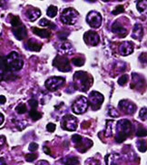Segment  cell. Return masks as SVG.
<instances>
[{
    "label": "cell",
    "mask_w": 147,
    "mask_h": 165,
    "mask_svg": "<svg viewBox=\"0 0 147 165\" xmlns=\"http://www.w3.org/2000/svg\"><path fill=\"white\" fill-rule=\"evenodd\" d=\"M74 82L77 90L86 92L93 83V78L87 73L78 71L74 74Z\"/></svg>",
    "instance_id": "1"
},
{
    "label": "cell",
    "mask_w": 147,
    "mask_h": 165,
    "mask_svg": "<svg viewBox=\"0 0 147 165\" xmlns=\"http://www.w3.org/2000/svg\"><path fill=\"white\" fill-rule=\"evenodd\" d=\"M132 134V124L128 120H121L116 124V141L123 143Z\"/></svg>",
    "instance_id": "2"
},
{
    "label": "cell",
    "mask_w": 147,
    "mask_h": 165,
    "mask_svg": "<svg viewBox=\"0 0 147 165\" xmlns=\"http://www.w3.org/2000/svg\"><path fill=\"white\" fill-rule=\"evenodd\" d=\"M4 62L9 72L18 71L23 66V60L17 52H11L7 56L4 57Z\"/></svg>",
    "instance_id": "3"
},
{
    "label": "cell",
    "mask_w": 147,
    "mask_h": 165,
    "mask_svg": "<svg viewBox=\"0 0 147 165\" xmlns=\"http://www.w3.org/2000/svg\"><path fill=\"white\" fill-rule=\"evenodd\" d=\"M88 99L85 96H79L73 103L72 110L76 114H84L88 108Z\"/></svg>",
    "instance_id": "4"
},
{
    "label": "cell",
    "mask_w": 147,
    "mask_h": 165,
    "mask_svg": "<svg viewBox=\"0 0 147 165\" xmlns=\"http://www.w3.org/2000/svg\"><path fill=\"white\" fill-rule=\"evenodd\" d=\"M78 12L73 8H66L61 15V21L66 25H74L78 18Z\"/></svg>",
    "instance_id": "5"
},
{
    "label": "cell",
    "mask_w": 147,
    "mask_h": 165,
    "mask_svg": "<svg viewBox=\"0 0 147 165\" xmlns=\"http://www.w3.org/2000/svg\"><path fill=\"white\" fill-rule=\"evenodd\" d=\"M72 141L75 145L76 149L80 152V153H84L88 148H90L92 145H88L87 144H93L92 141H90L89 139H84L82 136L78 135V134H74L72 137Z\"/></svg>",
    "instance_id": "6"
},
{
    "label": "cell",
    "mask_w": 147,
    "mask_h": 165,
    "mask_svg": "<svg viewBox=\"0 0 147 165\" xmlns=\"http://www.w3.org/2000/svg\"><path fill=\"white\" fill-rule=\"evenodd\" d=\"M103 102H104V96L102 93H98L96 91H93L89 94L88 103L91 105V107L94 111L100 109Z\"/></svg>",
    "instance_id": "7"
},
{
    "label": "cell",
    "mask_w": 147,
    "mask_h": 165,
    "mask_svg": "<svg viewBox=\"0 0 147 165\" xmlns=\"http://www.w3.org/2000/svg\"><path fill=\"white\" fill-rule=\"evenodd\" d=\"M53 65L55 66L61 72H69L71 71V66L69 64V60L63 55H58L55 58Z\"/></svg>",
    "instance_id": "8"
},
{
    "label": "cell",
    "mask_w": 147,
    "mask_h": 165,
    "mask_svg": "<svg viewBox=\"0 0 147 165\" xmlns=\"http://www.w3.org/2000/svg\"><path fill=\"white\" fill-rule=\"evenodd\" d=\"M65 82V79L64 77H59V76H53L51 78L47 79L45 83V87L47 90L54 92L57 90L60 86H62L64 82Z\"/></svg>",
    "instance_id": "9"
},
{
    "label": "cell",
    "mask_w": 147,
    "mask_h": 165,
    "mask_svg": "<svg viewBox=\"0 0 147 165\" xmlns=\"http://www.w3.org/2000/svg\"><path fill=\"white\" fill-rule=\"evenodd\" d=\"M86 21H87L88 25H89L91 27L98 28V27H100L101 25H102V16H101L98 12L91 11V12H89V14L87 15Z\"/></svg>",
    "instance_id": "10"
},
{
    "label": "cell",
    "mask_w": 147,
    "mask_h": 165,
    "mask_svg": "<svg viewBox=\"0 0 147 165\" xmlns=\"http://www.w3.org/2000/svg\"><path fill=\"white\" fill-rule=\"evenodd\" d=\"M62 128L67 131H75L77 128V120L72 115H66L62 120Z\"/></svg>",
    "instance_id": "11"
},
{
    "label": "cell",
    "mask_w": 147,
    "mask_h": 165,
    "mask_svg": "<svg viewBox=\"0 0 147 165\" xmlns=\"http://www.w3.org/2000/svg\"><path fill=\"white\" fill-rule=\"evenodd\" d=\"M84 39L85 44L89 45H93L95 46L96 45L99 44L100 41V38H99V35L95 31H88L84 34Z\"/></svg>",
    "instance_id": "12"
},
{
    "label": "cell",
    "mask_w": 147,
    "mask_h": 165,
    "mask_svg": "<svg viewBox=\"0 0 147 165\" xmlns=\"http://www.w3.org/2000/svg\"><path fill=\"white\" fill-rule=\"evenodd\" d=\"M119 108L126 114H135L136 110V106L135 103L128 101V100H122L119 103Z\"/></svg>",
    "instance_id": "13"
},
{
    "label": "cell",
    "mask_w": 147,
    "mask_h": 165,
    "mask_svg": "<svg viewBox=\"0 0 147 165\" xmlns=\"http://www.w3.org/2000/svg\"><path fill=\"white\" fill-rule=\"evenodd\" d=\"M13 34L15 35V36L17 37V39L23 40V39H25L26 37L27 31H26V26L22 23H19L17 26H13Z\"/></svg>",
    "instance_id": "14"
},
{
    "label": "cell",
    "mask_w": 147,
    "mask_h": 165,
    "mask_svg": "<svg viewBox=\"0 0 147 165\" xmlns=\"http://www.w3.org/2000/svg\"><path fill=\"white\" fill-rule=\"evenodd\" d=\"M134 52V44L129 41H126L122 43L119 45V53L122 55H129Z\"/></svg>",
    "instance_id": "15"
},
{
    "label": "cell",
    "mask_w": 147,
    "mask_h": 165,
    "mask_svg": "<svg viewBox=\"0 0 147 165\" xmlns=\"http://www.w3.org/2000/svg\"><path fill=\"white\" fill-rule=\"evenodd\" d=\"M145 84V81L140 74L133 73V79H132V84H131L132 88L138 90V89L144 88Z\"/></svg>",
    "instance_id": "16"
},
{
    "label": "cell",
    "mask_w": 147,
    "mask_h": 165,
    "mask_svg": "<svg viewBox=\"0 0 147 165\" xmlns=\"http://www.w3.org/2000/svg\"><path fill=\"white\" fill-rule=\"evenodd\" d=\"M112 31L117 35H119L120 37H125L127 35V30L126 27H124L118 21L115 22L112 26Z\"/></svg>",
    "instance_id": "17"
},
{
    "label": "cell",
    "mask_w": 147,
    "mask_h": 165,
    "mask_svg": "<svg viewBox=\"0 0 147 165\" xmlns=\"http://www.w3.org/2000/svg\"><path fill=\"white\" fill-rule=\"evenodd\" d=\"M41 47H42V44L36 41V40H35V39H29L26 43V48L27 50H30V51H40Z\"/></svg>",
    "instance_id": "18"
},
{
    "label": "cell",
    "mask_w": 147,
    "mask_h": 165,
    "mask_svg": "<svg viewBox=\"0 0 147 165\" xmlns=\"http://www.w3.org/2000/svg\"><path fill=\"white\" fill-rule=\"evenodd\" d=\"M144 35V30H143V26L140 24H135L134 26V29L132 32V37L137 39V40H141Z\"/></svg>",
    "instance_id": "19"
},
{
    "label": "cell",
    "mask_w": 147,
    "mask_h": 165,
    "mask_svg": "<svg viewBox=\"0 0 147 165\" xmlns=\"http://www.w3.org/2000/svg\"><path fill=\"white\" fill-rule=\"evenodd\" d=\"M9 71L7 69L6 64L4 62V57H0V81L7 80V75H11Z\"/></svg>",
    "instance_id": "20"
},
{
    "label": "cell",
    "mask_w": 147,
    "mask_h": 165,
    "mask_svg": "<svg viewBox=\"0 0 147 165\" xmlns=\"http://www.w3.org/2000/svg\"><path fill=\"white\" fill-rule=\"evenodd\" d=\"M41 16V12L37 8L29 7L26 11V16L30 21H35L36 18H38Z\"/></svg>",
    "instance_id": "21"
},
{
    "label": "cell",
    "mask_w": 147,
    "mask_h": 165,
    "mask_svg": "<svg viewBox=\"0 0 147 165\" xmlns=\"http://www.w3.org/2000/svg\"><path fill=\"white\" fill-rule=\"evenodd\" d=\"M120 162V155L116 153H111L106 155L105 157V163L106 165H118Z\"/></svg>",
    "instance_id": "22"
},
{
    "label": "cell",
    "mask_w": 147,
    "mask_h": 165,
    "mask_svg": "<svg viewBox=\"0 0 147 165\" xmlns=\"http://www.w3.org/2000/svg\"><path fill=\"white\" fill-rule=\"evenodd\" d=\"M58 50L63 54H71L72 52H73V46H72V45L70 43L64 42V43L60 45Z\"/></svg>",
    "instance_id": "23"
},
{
    "label": "cell",
    "mask_w": 147,
    "mask_h": 165,
    "mask_svg": "<svg viewBox=\"0 0 147 165\" xmlns=\"http://www.w3.org/2000/svg\"><path fill=\"white\" fill-rule=\"evenodd\" d=\"M32 31L35 35L42 37V38H49L51 36V32L45 29H40L38 27H32Z\"/></svg>",
    "instance_id": "24"
},
{
    "label": "cell",
    "mask_w": 147,
    "mask_h": 165,
    "mask_svg": "<svg viewBox=\"0 0 147 165\" xmlns=\"http://www.w3.org/2000/svg\"><path fill=\"white\" fill-rule=\"evenodd\" d=\"M137 9L141 14L147 16V0H141L140 2H138Z\"/></svg>",
    "instance_id": "25"
},
{
    "label": "cell",
    "mask_w": 147,
    "mask_h": 165,
    "mask_svg": "<svg viewBox=\"0 0 147 165\" xmlns=\"http://www.w3.org/2000/svg\"><path fill=\"white\" fill-rule=\"evenodd\" d=\"M64 165H78L79 161L76 157H67L62 160Z\"/></svg>",
    "instance_id": "26"
},
{
    "label": "cell",
    "mask_w": 147,
    "mask_h": 165,
    "mask_svg": "<svg viewBox=\"0 0 147 165\" xmlns=\"http://www.w3.org/2000/svg\"><path fill=\"white\" fill-rule=\"evenodd\" d=\"M29 116H30V118H32V120L36 121L42 117V114L38 113L36 111V108H31V110L29 111Z\"/></svg>",
    "instance_id": "27"
},
{
    "label": "cell",
    "mask_w": 147,
    "mask_h": 165,
    "mask_svg": "<svg viewBox=\"0 0 147 165\" xmlns=\"http://www.w3.org/2000/svg\"><path fill=\"white\" fill-rule=\"evenodd\" d=\"M137 148L141 153H145L147 150V142L145 140H139L137 142Z\"/></svg>",
    "instance_id": "28"
},
{
    "label": "cell",
    "mask_w": 147,
    "mask_h": 165,
    "mask_svg": "<svg viewBox=\"0 0 147 165\" xmlns=\"http://www.w3.org/2000/svg\"><path fill=\"white\" fill-rule=\"evenodd\" d=\"M147 135V130L142 125V124H138L136 131V136L138 137H145Z\"/></svg>",
    "instance_id": "29"
},
{
    "label": "cell",
    "mask_w": 147,
    "mask_h": 165,
    "mask_svg": "<svg viewBox=\"0 0 147 165\" xmlns=\"http://www.w3.org/2000/svg\"><path fill=\"white\" fill-rule=\"evenodd\" d=\"M71 62L73 63V64L76 65V66H82L83 64H84V58L83 56H75L72 58Z\"/></svg>",
    "instance_id": "30"
},
{
    "label": "cell",
    "mask_w": 147,
    "mask_h": 165,
    "mask_svg": "<svg viewBox=\"0 0 147 165\" xmlns=\"http://www.w3.org/2000/svg\"><path fill=\"white\" fill-rule=\"evenodd\" d=\"M39 25L42 26H47V27L52 28V29H55V25L54 23H52V22L48 21L47 19H45V18L41 19L40 22H39Z\"/></svg>",
    "instance_id": "31"
},
{
    "label": "cell",
    "mask_w": 147,
    "mask_h": 165,
    "mask_svg": "<svg viewBox=\"0 0 147 165\" xmlns=\"http://www.w3.org/2000/svg\"><path fill=\"white\" fill-rule=\"evenodd\" d=\"M46 14L49 17H55L57 14V7L55 6H50L46 11Z\"/></svg>",
    "instance_id": "32"
},
{
    "label": "cell",
    "mask_w": 147,
    "mask_h": 165,
    "mask_svg": "<svg viewBox=\"0 0 147 165\" xmlns=\"http://www.w3.org/2000/svg\"><path fill=\"white\" fill-rule=\"evenodd\" d=\"M16 111L17 114H25L26 112V105L25 103H20L16 107Z\"/></svg>",
    "instance_id": "33"
},
{
    "label": "cell",
    "mask_w": 147,
    "mask_h": 165,
    "mask_svg": "<svg viewBox=\"0 0 147 165\" xmlns=\"http://www.w3.org/2000/svg\"><path fill=\"white\" fill-rule=\"evenodd\" d=\"M128 79H129V76L127 74H124L118 79V83L120 85H124V84H126V82H128Z\"/></svg>",
    "instance_id": "34"
},
{
    "label": "cell",
    "mask_w": 147,
    "mask_h": 165,
    "mask_svg": "<svg viewBox=\"0 0 147 165\" xmlns=\"http://www.w3.org/2000/svg\"><path fill=\"white\" fill-rule=\"evenodd\" d=\"M37 158V154H36V153H29V154H26V162H33L34 160H36Z\"/></svg>",
    "instance_id": "35"
},
{
    "label": "cell",
    "mask_w": 147,
    "mask_h": 165,
    "mask_svg": "<svg viewBox=\"0 0 147 165\" xmlns=\"http://www.w3.org/2000/svg\"><path fill=\"white\" fill-rule=\"evenodd\" d=\"M146 114H147V109L146 108H142L141 109V111H140V113H139V117L144 121V120H145L146 118Z\"/></svg>",
    "instance_id": "36"
},
{
    "label": "cell",
    "mask_w": 147,
    "mask_h": 165,
    "mask_svg": "<svg viewBox=\"0 0 147 165\" xmlns=\"http://www.w3.org/2000/svg\"><path fill=\"white\" fill-rule=\"evenodd\" d=\"M108 114H109L110 116H112V117H118V116H119V114L116 112V109L113 108V107H110V110H109Z\"/></svg>",
    "instance_id": "37"
},
{
    "label": "cell",
    "mask_w": 147,
    "mask_h": 165,
    "mask_svg": "<svg viewBox=\"0 0 147 165\" xmlns=\"http://www.w3.org/2000/svg\"><path fill=\"white\" fill-rule=\"evenodd\" d=\"M124 10H125V8H124L123 6H118L116 8V10L113 11V15H118V14L124 12Z\"/></svg>",
    "instance_id": "38"
},
{
    "label": "cell",
    "mask_w": 147,
    "mask_h": 165,
    "mask_svg": "<svg viewBox=\"0 0 147 165\" xmlns=\"http://www.w3.org/2000/svg\"><path fill=\"white\" fill-rule=\"evenodd\" d=\"M28 103H29V105L31 106V108H37V101L36 100V99H30L29 101H28Z\"/></svg>",
    "instance_id": "39"
},
{
    "label": "cell",
    "mask_w": 147,
    "mask_h": 165,
    "mask_svg": "<svg viewBox=\"0 0 147 165\" xmlns=\"http://www.w3.org/2000/svg\"><path fill=\"white\" fill-rule=\"evenodd\" d=\"M140 61L143 64H147V54L146 53H144L140 55Z\"/></svg>",
    "instance_id": "40"
},
{
    "label": "cell",
    "mask_w": 147,
    "mask_h": 165,
    "mask_svg": "<svg viewBox=\"0 0 147 165\" xmlns=\"http://www.w3.org/2000/svg\"><path fill=\"white\" fill-rule=\"evenodd\" d=\"M86 165H100L99 162L95 159H90L86 162Z\"/></svg>",
    "instance_id": "41"
},
{
    "label": "cell",
    "mask_w": 147,
    "mask_h": 165,
    "mask_svg": "<svg viewBox=\"0 0 147 165\" xmlns=\"http://www.w3.org/2000/svg\"><path fill=\"white\" fill-rule=\"evenodd\" d=\"M29 151H31V152H35V151H36L37 150V148H38V145L36 144V143H32L29 144Z\"/></svg>",
    "instance_id": "42"
},
{
    "label": "cell",
    "mask_w": 147,
    "mask_h": 165,
    "mask_svg": "<svg viewBox=\"0 0 147 165\" xmlns=\"http://www.w3.org/2000/svg\"><path fill=\"white\" fill-rule=\"evenodd\" d=\"M46 129H47V131L48 132H51L53 133L55 130V125L54 124H47V126H46Z\"/></svg>",
    "instance_id": "43"
},
{
    "label": "cell",
    "mask_w": 147,
    "mask_h": 165,
    "mask_svg": "<svg viewBox=\"0 0 147 165\" xmlns=\"http://www.w3.org/2000/svg\"><path fill=\"white\" fill-rule=\"evenodd\" d=\"M6 101H7L6 97L3 96V95H1V96H0V104H4V103H6Z\"/></svg>",
    "instance_id": "44"
},
{
    "label": "cell",
    "mask_w": 147,
    "mask_h": 165,
    "mask_svg": "<svg viewBox=\"0 0 147 165\" xmlns=\"http://www.w3.org/2000/svg\"><path fill=\"white\" fill-rule=\"evenodd\" d=\"M36 165H49V163H48L46 161H39V162L36 163Z\"/></svg>",
    "instance_id": "45"
},
{
    "label": "cell",
    "mask_w": 147,
    "mask_h": 165,
    "mask_svg": "<svg viewBox=\"0 0 147 165\" xmlns=\"http://www.w3.org/2000/svg\"><path fill=\"white\" fill-rule=\"evenodd\" d=\"M43 149H44V151L45 152V153H46V154H51V152L49 151V149H48L47 147H44Z\"/></svg>",
    "instance_id": "46"
},
{
    "label": "cell",
    "mask_w": 147,
    "mask_h": 165,
    "mask_svg": "<svg viewBox=\"0 0 147 165\" xmlns=\"http://www.w3.org/2000/svg\"><path fill=\"white\" fill-rule=\"evenodd\" d=\"M0 165H7V163L4 158H0Z\"/></svg>",
    "instance_id": "47"
},
{
    "label": "cell",
    "mask_w": 147,
    "mask_h": 165,
    "mask_svg": "<svg viewBox=\"0 0 147 165\" xmlns=\"http://www.w3.org/2000/svg\"><path fill=\"white\" fill-rule=\"evenodd\" d=\"M3 122H4V116H3V114H0V124H2Z\"/></svg>",
    "instance_id": "48"
},
{
    "label": "cell",
    "mask_w": 147,
    "mask_h": 165,
    "mask_svg": "<svg viewBox=\"0 0 147 165\" xmlns=\"http://www.w3.org/2000/svg\"><path fill=\"white\" fill-rule=\"evenodd\" d=\"M87 1H90V2H94V1H95V0H87Z\"/></svg>",
    "instance_id": "49"
},
{
    "label": "cell",
    "mask_w": 147,
    "mask_h": 165,
    "mask_svg": "<svg viewBox=\"0 0 147 165\" xmlns=\"http://www.w3.org/2000/svg\"><path fill=\"white\" fill-rule=\"evenodd\" d=\"M103 1H105V2H107V1H109V0H103Z\"/></svg>",
    "instance_id": "50"
},
{
    "label": "cell",
    "mask_w": 147,
    "mask_h": 165,
    "mask_svg": "<svg viewBox=\"0 0 147 165\" xmlns=\"http://www.w3.org/2000/svg\"><path fill=\"white\" fill-rule=\"evenodd\" d=\"M119 1H121V0H119Z\"/></svg>",
    "instance_id": "51"
}]
</instances>
